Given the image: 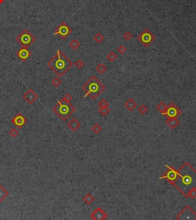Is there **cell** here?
Returning <instances> with one entry per match:
<instances>
[{
	"label": "cell",
	"instance_id": "36",
	"mask_svg": "<svg viewBox=\"0 0 196 220\" xmlns=\"http://www.w3.org/2000/svg\"><path fill=\"white\" fill-rule=\"evenodd\" d=\"M4 1H5V0H0V4H2Z\"/></svg>",
	"mask_w": 196,
	"mask_h": 220
},
{
	"label": "cell",
	"instance_id": "18",
	"mask_svg": "<svg viewBox=\"0 0 196 220\" xmlns=\"http://www.w3.org/2000/svg\"><path fill=\"white\" fill-rule=\"evenodd\" d=\"M9 196V191L2 185L0 184V203H2L3 200Z\"/></svg>",
	"mask_w": 196,
	"mask_h": 220
},
{
	"label": "cell",
	"instance_id": "17",
	"mask_svg": "<svg viewBox=\"0 0 196 220\" xmlns=\"http://www.w3.org/2000/svg\"><path fill=\"white\" fill-rule=\"evenodd\" d=\"M124 107L128 111H132L133 110H135V108L137 107V103H136V102L133 98H129L128 100L124 103Z\"/></svg>",
	"mask_w": 196,
	"mask_h": 220
},
{
	"label": "cell",
	"instance_id": "1",
	"mask_svg": "<svg viewBox=\"0 0 196 220\" xmlns=\"http://www.w3.org/2000/svg\"><path fill=\"white\" fill-rule=\"evenodd\" d=\"M177 171V178L172 186L185 197L188 198L191 190L196 189V169L189 162H185Z\"/></svg>",
	"mask_w": 196,
	"mask_h": 220
},
{
	"label": "cell",
	"instance_id": "4",
	"mask_svg": "<svg viewBox=\"0 0 196 220\" xmlns=\"http://www.w3.org/2000/svg\"><path fill=\"white\" fill-rule=\"evenodd\" d=\"M52 110L61 120H67L76 109L70 102H67L61 99L58 101Z\"/></svg>",
	"mask_w": 196,
	"mask_h": 220
},
{
	"label": "cell",
	"instance_id": "19",
	"mask_svg": "<svg viewBox=\"0 0 196 220\" xmlns=\"http://www.w3.org/2000/svg\"><path fill=\"white\" fill-rule=\"evenodd\" d=\"M95 200V198L91 193H87L86 196H84L83 201L87 205H91Z\"/></svg>",
	"mask_w": 196,
	"mask_h": 220
},
{
	"label": "cell",
	"instance_id": "15",
	"mask_svg": "<svg viewBox=\"0 0 196 220\" xmlns=\"http://www.w3.org/2000/svg\"><path fill=\"white\" fill-rule=\"evenodd\" d=\"M68 127L71 131L75 132L81 127V123L76 118H73L68 123Z\"/></svg>",
	"mask_w": 196,
	"mask_h": 220
},
{
	"label": "cell",
	"instance_id": "2",
	"mask_svg": "<svg viewBox=\"0 0 196 220\" xmlns=\"http://www.w3.org/2000/svg\"><path fill=\"white\" fill-rule=\"evenodd\" d=\"M73 64V62L59 49L57 51L56 55L47 63L48 67L58 77L64 76V74L72 68Z\"/></svg>",
	"mask_w": 196,
	"mask_h": 220
},
{
	"label": "cell",
	"instance_id": "21",
	"mask_svg": "<svg viewBox=\"0 0 196 220\" xmlns=\"http://www.w3.org/2000/svg\"><path fill=\"white\" fill-rule=\"evenodd\" d=\"M80 45H81V44H80V42L77 41V39H73L71 41L70 43H69V46H70L73 50H76V49L80 47Z\"/></svg>",
	"mask_w": 196,
	"mask_h": 220
},
{
	"label": "cell",
	"instance_id": "20",
	"mask_svg": "<svg viewBox=\"0 0 196 220\" xmlns=\"http://www.w3.org/2000/svg\"><path fill=\"white\" fill-rule=\"evenodd\" d=\"M104 38H104V35L103 34H101L100 32H97V33L94 35V41L98 44L103 42V41H104Z\"/></svg>",
	"mask_w": 196,
	"mask_h": 220
},
{
	"label": "cell",
	"instance_id": "7",
	"mask_svg": "<svg viewBox=\"0 0 196 220\" xmlns=\"http://www.w3.org/2000/svg\"><path fill=\"white\" fill-rule=\"evenodd\" d=\"M72 32H73L72 28L67 23L62 22L58 26L55 28L54 35H58L60 36L61 39L64 40L71 34Z\"/></svg>",
	"mask_w": 196,
	"mask_h": 220
},
{
	"label": "cell",
	"instance_id": "22",
	"mask_svg": "<svg viewBox=\"0 0 196 220\" xmlns=\"http://www.w3.org/2000/svg\"><path fill=\"white\" fill-rule=\"evenodd\" d=\"M96 71L98 72V73L104 74V72L107 71V67H106V66L104 65L103 63H100V64L97 66Z\"/></svg>",
	"mask_w": 196,
	"mask_h": 220
},
{
	"label": "cell",
	"instance_id": "23",
	"mask_svg": "<svg viewBox=\"0 0 196 220\" xmlns=\"http://www.w3.org/2000/svg\"><path fill=\"white\" fill-rule=\"evenodd\" d=\"M166 107H167V105H166V103L164 102H160V103H159L158 105H157L156 108L161 114H163L165 112V111L166 110Z\"/></svg>",
	"mask_w": 196,
	"mask_h": 220
},
{
	"label": "cell",
	"instance_id": "29",
	"mask_svg": "<svg viewBox=\"0 0 196 220\" xmlns=\"http://www.w3.org/2000/svg\"><path fill=\"white\" fill-rule=\"evenodd\" d=\"M122 37H123V38H124L126 41H130V40H131V38H133V34L130 32V31H127V32H126L124 34H123Z\"/></svg>",
	"mask_w": 196,
	"mask_h": 220
},
{
	"label": "cell",
	"instance_id": "10",
	"mask_svg": "<svg viewBox=\"0 0 196 220\" xmlns=\"http://www.w3.org/2000/svg\"><path fill=\"white\" fill-rule=\"evenodd\" d=\"M166 167L167 168V170L165 172V173L162 177H160L159 179H164L168 181L171 185H173L174 182L175 181L178 176V171L173 166H169L166 165Z\"/></svg>",
	"mask_w": 196,
	"mask_h": 220
},
{
	"label": "cell",
	"instance_id": "13",
	"mask_svg": "<svg viewBox=\"0 0 196 220\" xmlns=\"http://www.w3.org/2000/svg\"><path fill=\"white\" fill-rule=\"evenodd\" d=\"M91 217L94 220H104L107 218L108 216L104 210H103L100 207H98L91 213Z\"/></svg>",
	"mask_w": 196,
	"mask_h": 220
},
{
	"label": "cell",
	"instance_id": "11",
	"mask_svg": "<svg viewBox=\"0 0 196 220\" xmlns=\"http://www.w3.org/2000/svg\"><path fill=\"white\" fill-rule=\"evenodd\" d=\"M22 98L27 103H28L29 104H33L35 101L38 98V95L35 92L33 89L30 88L23 94Z\"/></svg>",
	"mask_w": 196,
	"mask_h": 220
},
{
	"label": "cell",
	"instance_id": "5",
	"mask_svg": "<svg viewBox=\"0 0 196 220\" xmlns=\"http://www.w3.org/2000/svg\"><path fill=\"white\" fill-rule=\"evenodd\" d=\"M35 41V37L31 33L28 29L24 28V30L16 37V41L22 47H29Z\"/></svg>",
	"mask_w": 196,
	"mask_h": 220
},
{
	"label": "cell",
	"instance_id": "32",
	"mask_svg": "<svg viewBox=\"0 0 196 220\" xmlns=\"http://www.w3.org/2000/svg\"><path fill=\"white\" fill-rule=\"evenodd\" d=\"M117 51H118L120 55H124L126 51V48L125 47L124 45H120L119 47L117 48Z\"/></svg>",
	"mask_w": 196,
	"mask_h": 220
},
{
	"label": "cell",
	"instance_id": "14",
	"mask_svg": "<svg viewBox=\"0 0 196 220\" xmlns=\"http://www.w3.org/2000/svg\"><path fill=\"white\" fill-rule=\"evenodd\" d=\"M16 55L22 62H25L32 55V52L26 47H22V48L19 49V51L16 52Z\"/></svg>",
	"mask_w": 196,
	"mask_h": 220
},
{
	"label": "cell",
	"instance_id": "6",
	"mask_svg": "<svg viewBox=\"0 0 196 220\" xmlns=\"http://www.w3.org/2000/svg\"><path fill=\"white\" fill-rule=\"evenodd\" d=\"M156 39L154 35L151 32L149 28H145L143 32L137 36V40L140 41L144 47H149Z\"/></svg>",
	"mask_w": 196,
	"mask_h": 220
},
{
	"label": "cell",
	"instance_id": "27",
	"mask_svg": "<svg viewBox=\"0 0 196 220\" xmlns=\"http://www.w3.org/2000/svg\"><path fill=\"white\" fill-rule=\"evenodd\" d=\"M92 131L94 133V134H99L100 131L102 130V127H100V125L99 124H95L94 126L92 127Z\"/></svg>",
	"mask_w": 196,
	"mask_h": 220
},
{
	"label": "cell",
	"instance_id": "24",
	"mask_svg": "<svg viewBox=\"0 0 196 220\" xmlns=\"http://www.w3.org/2000/svg\"><path fill=\"white\" fill-rule=\"evenodd\" d=\"M107 59L108 60L110 61V62H115V61L117 60V54L114 52V51H110V52H109V54L107 55Z\"/></svg>",
	"mask_w": 196,
	"mask_h": 220
},
{
	"label": "cell",
	"instance_id": "25",
	"mask_svg": "<svg viewBox=\"0 0 196 220\" xmlns=\"http://www.w3.org/2000/svg\"><path fill=\"white\" fill-rule=\"evenodd\" d=\"M110 108L108 107H100V109H99V113H100L102 116H104V117L107 116V115L110 113Z\"/></svg>",
	"mask_w": 196,
	"mask_h": 220
},
{
	"label": "cell",
	"instance_id": "31",
	"mask_svg": "<svg viewBox=\"0 0 196 220\" xmlns=\"http://www.w3.org/2000/svg\"><path fill=\"white\" fill-rule=\"evenodd\" d=\"M74 65H75V67L77 68H78V69H81V68H82L84 67V62L82 60H81V59H78V60H77L75 62V63H74Z\"/></svg>",
	"mask_w": 196,
	"mask_h": 220
},
{
	"label": "cell",
	"instance_id": "8",
	"mask_svg": "<svg viewBox=\"0 0 196 220\" xmlns=\"http://www.w3.org/2000/svg\"><path fill=\"white\" fill-rule=\"evenodd\" d=\"M176 219L179 220H195L196 213L189 206H186L176 216Z\"/></svg>",
	"mask_w": 196,
	"mask_h": 220
},
{
	"label": "cell",
	"instance_id": "12",
	"mask_svg": "<svg viewBox=\"0 0 196 220\" xmlns=\"http://www.w3.org/2000/svg\"><path fill=\"white\" fill-rule=\"evenodd\" d=\"M11 122L15 125L16 127L22 128L24 124L27 123L26 118L24 117V116L23 114H22L21 113H19L15 115L13 118L12 119Z\"/></svg>",
	"mask_w": 196,
	"mask_h": 220
},
{
	"label": "cell",
	"instance_id": "34",
	"mask_svg": "<svg viewBox=\"0 0 196 220\" xmlns=\"http://www.w3.org/2000/svg\"><path fill=\"white\" fill-rule=\"evenodd\" d=\"M188 198H191L192 200H194L196 198V189L191 190L190 192H189V195H188Z\"/></svg>",
	"mask_w": 196,
	"mask_h": 220
},
{
	"label": "cell",
	"instance_id": "33",
	"mask_svg": "<svg viewBox=\"0 0 196 220\" xmlns=\"http://www.w3.org/2000/svg\"><path fill=\"white\" fill-rule=\"evenodd\" d=\"M98 106L100 107H107L109 106V103H108L105 99H102V100L100 101V102L98 103Z\"/></svg>",
	"mask_w": 196,
	"mask_h": 220
},
{
	"label": "cell",
	"instance_id": "28",
	"mask_svg": "<svg viewBox=\"0 0 196 220\" xmlns=\"http://www.w3.org/2000/svg\"><path fill=\"white\" fill-rule=\"evenodd\" d=\"M138 111H139V113L141 114H145L147 111H148V108H147L146 106L144 105V104H141L140 107H138Z\"/></svg>",
	"mask_w": 196,
	"mask_h": 220
},
{
	"label": "cell",
	"instance_id": "30",
	"mask_svg": "<svg viewBox=\"0 0 196 220\" xmlns=\"http://www.w3.org/2000/svg\"><path fill=\"white\" fill-rule=\"evenodd\" d=\"M9 135L11 136L12 138H15L19 135V130L17 129H15V128H12L9 131Z\"/></svg>",
	"mask_w": 196,
	"mask_h": 220
},
{
	"label": "cell",
	"instance_id": "3",
	"mask_svg": "<svg viewBox=\"0 0 196 220\" xmlns=\"http://www.w3.org/2000/svg\"><path fill=\"white\" fill-rule=\"evenodd\" d=\"M105 88L104 85L98 80L96 76L90 77L88 81L82 86V90L85 92L84 97L88 96L93 100L96 99Z\"/></svg>",
	"mask_w": 196,
	"mask_h": 220
},
{
	"label": "cell",
	"instance_id": "26",
	"mask_svg": "<svg viewBox=\"0 0 196 220\" xmlns=\"http://www.w3.org/2000/svg\"><path fill=\"white\" fill-rule=\"evenodd\" d=\"M61 83H62V81H61V80L59 77H55V78H53V80L51 81V85H52L53 86H55V88H58V87L60 86V85H61Z\"/></svg>",
	"mask_w": 196,
	"mask_h": 220
},
{
	"label": "cell",
	"instance_id": "9",
	"mask_svg": "<svg viewBox=\"0 0 196 220\" xmlns=\"http://www.w3.org/2000/svg\"><path fill=\"white\" fill-rule=\"evenodd\" d=\"M182 114V111L179 109L175 103L173 102L169 103L167 105L166 110L165 112L162 114V115H165L167 118H171V117H178Z\"/></svg>",
	"mask_w": 196,
	"mask_h": 220
},
{
	"label": "cell",
	"instance_id": "16",
	"mask_svg": "<svg viewBox=\"0 0 196 220\" xmlns=\"http://www.w3.org/2000/svg\"><path fill=\"white\" fill-rule=\"evenodd\" d=\"M179 123H180V120L178 119V117L167 118V120H166V124H167V126H168L169 127L171 128V129H172V130L179 126Z\"/></svg>",
	"mask_w": 196,
	"mask_h": 220
},
{
	"label": "cell",
	"instance_id": "35",
	"mask_svg": "<svg viewBox=\"0 0 196 220\" xmlns=\"http://www.w3.org/2000/svg\"><path fill=\"white\" fill-rule=\"evenodd\" d=\"M62 99L67 102H71L72 99H73V97H72L70 94H68H68H66L64 97H63Z\"/></svg>",
	"mask_w": 196,
	"mask_h": 220
}]
</instances>
